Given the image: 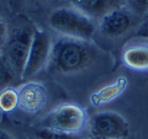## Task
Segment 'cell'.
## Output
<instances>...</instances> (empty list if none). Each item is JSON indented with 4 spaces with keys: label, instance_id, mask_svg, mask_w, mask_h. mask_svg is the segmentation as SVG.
<instances>
[{
    "label": "cell",
    "instance_id": "10",
    "mask_svg": "<svg viewBox=\"0 0 148 139\" xmlns=\"http://www.w3.org/2000/svg\"><path fill=\"white\" fill-rule=\"evenodd\" d=\"M122 59L127 67L136 70L148 69V46L133 44L123 50Z\"/></svg>",
    "mask_w": 148,
    "mask_h": 139
},
{
    "label": "cell",
    "instance_id": "14",
    "mask_svg": "<svg viewBox=\"0 0 148 139\" xmlns=\"http://www.w3.org/2000/svg\"><path fill=\"white\" fill-rule=\"evenodd\" d=\"M14 76H15V73L12 72V69L9 65L6 59L0 57V91L6 89L11 84Z\"/></svg>",
    "mask_w": 148,
    "mask_h": 139
},
{
    "label": "cell",
    "instance_id": "11",
    "mask_svg": "<svg viewBox=\"0 0 148 139\" xmlns=\"http://www.w3.org/2000/svg\"><path fill=\"white\" fill-rule=\"evenodd\" d=\"M126 85H127L126 79L120 78L115 82H112V84L105 86L103 89H100L98 92H95V94L91 96V102L94 105H101V104L110 102V101L115 100L125 90Z\"/></svg>",
    "mask_w": 148,
    "mask_h": 139
},
{
    "label": "cell",
    "instance_id": "7",
    "mask_svg": "<svg viewBox=\"0 0 148 139\" xmlns=\"http://www.w3.org/2000/svg\"><path fill=\"white\" fill-rule=\"evenodd\" d=\"M138 17L127 7H116L109 11L100 21V30L105 36L119 37L136 26Z\"/></svg>",
    "mask_w": 148,
    "mask_h": 139
},
{
    "label": "cell",
    "instance_id": "8",
    "mask_svg": "<svg viewBox=\"0 0 148 139\" xmlns=\"http://www.w3.org/2000/svg\"><path fill=\"white\" fill-rule=\"evenodd\" d=\"M18 107L25 112H38L46 104V90L41 84L29 82L17 91Z\"/></svg>",
    "mask_w": 148,
    "mask_h": 139
},
{
    "label": "cell",
    "instance_id": "5",
    "mask_svg": "<svg viewBox=\"0 0 148 139\" xmlns=\"http://www.w3.org/2000/svg\"><path fill=\"white\" fill-rule=\"evenodd\" d=\"M89 131L94 139H123L128 136L130 126L121 114L103 111L90 118Z\"/></svg>",
    "mask_w": 148,
    "mask_h": 139
},
{
    "label": "cell",
    "instance_id": "20",
    "mask_svg": "<svg viewBox=\"0 0 148 139\" xmlns=\"http://www.w3.org/2000/svg\"><path fill=\"white\" fill-rule=\"evenodd\" d=\"M0 57H1V49H0Z\"/></svg>",
    "mask_w": 148,
    "mask_h": 139
},
{
    "label": "cell",
    "instance_id": "12",
    "mask_svg": "<svg viewBox=\"0 0 148 139\" xmlns=\"http://www.w3.org/2000/svg\"><path fill=\"white\" fill-rule=\"evenodd\" d=\"M16 106H18L17 91L9 87L0 91V110H3L4 112H10Z\"/></svg>",
    "mask_w": 148,
    "mask_h": 139
},
{
    "label": "cell",
    "instance_id": "6",
    "mask_svg": "<svg viewBox=\"0 0 148 139\" xmlns=\"http://www.w3.org/2000/svg\"><path fill=\"white\" fill-rule=\"evenodd\" d=\"M51 50H52V42L48 33L36 29L34 31V37H32L22 79H30L36 75L49 62Z\"/></svg>",
    "mask_w": 148,
    "mask_h": 139
},
{
    "label": "cell",
    "instance_id": "1",
    "mask_svg": "<svg viewBox=\"0 0 148 139\" xmlns=\"http://www.w3.org/2000/svg\"><path fill=\"white\" fill-rule=\"evenodd\" d=\"M91 59L92 48L86 41L64 36L52 44L49 68L56 73L73 74L85 69Z\"/></svg>",
    "mask_w": 148,
    "mask_h": 139
},
{
    "label": "cell",
    "instance_id": "4",
    "mask_svg": "<svg viewBox=\"0 0 148 139\" xmlns=\"http://www.w3.org/2000/svg\"><path fill=\"white\" fill-rule=\"evenodd\" d=\"M34 31L30 27L16 29L9 37L5 44V58L15 75L22 79L24 69L26 65L27 55L30 52Z\"/></svg>",
    "mask_w": 148,
    "mask_h": 139
},
{
    "label": "cell",
    "instance_id": "15",
    "mask_svg": "<svg viewBox=\"0 0 148 139\" xmlns=\"http://www.w3.org/2000/svg\"><path fill=\"white\" fill-rule=\"evenodd\" d=\"M125 3L126 7L138 18L148 14V0H125Z\"/></svg>",
    "mask_w": 148,
    "mask_h": 139
},
{
    "label": "cell",
    "instance_id": "3",
    "mask_svg": "<svg viewBox=\"0 0 148 139\" xmlns=\"http://www.w3.org/2000/svg\"><path fill=\"white\" fill-rule=\"evenodd\" d=\"M85 126V112L77 105H61L42 121V128L78 134Z\"/></svg>",
    "mask_w": 148,
    "mask_h": 139
},
{
    "label": "cell",
    "instance_id": "18",
    "mask_svg": "<svg viewBox=\"0 0 148 139\" xmlns=\"http://www.w3.org/2000/svg\"><path fill=\"white\" fill-rule=\"evenodd\" d=\"M0 139H15V138L5 131H0Z\"/></svg>",
    "mask_w": 148,
    "mask_h": 139
},
{
    "label": "cell",
    "instance_id": "19",
    "mask_svg": "<svg viewBox=\"0 0 148 139\" xmlns=\"http://www.w3.org/2000/svg\"><path fill=\"white\" fill-rule=\"evenodd\" d=\"M143 22H145V24H143V26H148V14H147L145 17H143Z\"/></svg>",
    "mask_w": 148,
    "mask_h": 139
},
{
    "label": "cell",
    "instance_id": "17",
    "mask_svg": "<svg viewBox=\"0 0 148 139\" xmlns=\"http://www.w3.org/2000/svg\"><path fill=\"white\" fill-rule=\"evenodd\" d=\"M135 38H142V40H148V26H142L140 30H137L133 35Z\"/></svg>",
    "mask_w": 148,
    "mask_h": 139
},
{
    "label": "cell",
    "instance_id": "2",
    "mask_svg": "<svg viewBox=\"0 0 148 139\" xmlns=\"http://www.w3.org/2000/svg\"><path fill=\"white\" fill-rule=\"evenodd\" d=\"M49 26L61 35L72 38L88 41L95 35L96 26L92 18L69 7H59L51 12Z\"/></svg>",
    "mask_w": 148,
    "mask_h": 139
},
{
    "label": "cell",
    "instance_id": "13",
    "mask_svg": "<svg viewBox=\"0 0 148 139\" xmlns=\"http://www.w3.org/2000/svg\"><path fill=\"white\" fill-rule=\"evenodd\" d=\"M37 139H82L78 134L64 133L59 131H53L48 128H41L36 132Z\"/></svg>",
    "mask_w": 148,
    "mask_h": 139
},
{
    "label": "cell",
    "instance_id": "16",
    "mask_svg": "<svg viewBox=\"0 0 148 139\" xmlns=\"http://www.w3.org/2000/svg\"><path fill=\"white\" fill-rule=\"evenodd\" d=\"M8 42V27L6 24L0 18V49Z\"/></svg>",
    "mask_w": 148,
    "mask_h": 139
},
{
    "label": "cell",
    "instance_id": "9",
    "mask_svg": "<svg viewBox=\"0 0 148 139\" xmlns=\"http://www.w3.org/2000/svg\"><path fill=\"white\" fill-rule=\"evenodd\" d=\"M120 0H71L74 9L90 18H101L116 9Z\"/></svg>",
    "mask_w": 148,
    "mask_h": 139
}]
</instances>
